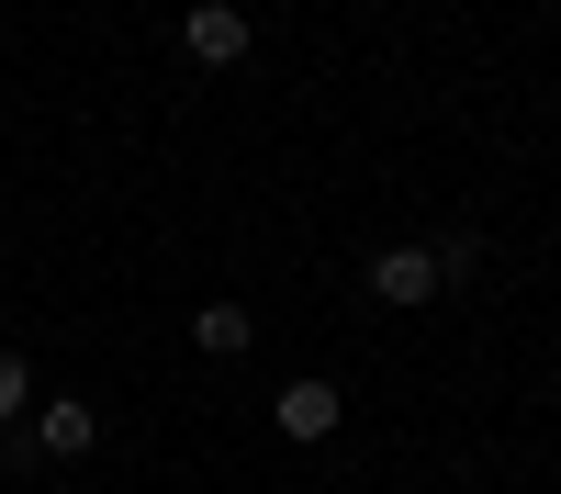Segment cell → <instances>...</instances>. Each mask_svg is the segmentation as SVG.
Listing matches in <instances>:
<instances>
[{"label": "cell", "instance_id": "cell-3", "mask_svg": "<svg viewBox=\"0 0 561 494\" xmlns=\"http://www.w3.org/2000/svg\"><path fill=\"white\" fill-rule=\"evenodd\" d=\"M337 416H348V404H337V382H280V404H270V427L293 438V449L337 438Z\"/></svg>", "mask_w": 561, "mask_h": 494}, {"label": "cell", "instance_id": "cell-6", "mask_svg": "<svg viewBox=\"0 0 561 494\" xmlns=\"http://www.w3.org/2000/svg\"><path fill=\"white\" fill-rule=\"evenodd\" d=\"M23 404H34V371H23V359H12V348H0V427H12V416H23Z\"/></svg>", "mask_w": 561, "mask_h": 494}, {"label": "cell", "instance_id": "cell-5", "mask_svg": "<svg viewBox=\"0 0 561 494\" xmlns=\"http://www.w3.org/2000/svg\"><path fill=\"white\" fill-rule=\"evenodd\" d=\"M192 337H203L214 359H237V348L259 337V314H248V303H203V314H192Z\"/></svg>", "mask_w": 561, "mask_h": 494}, {"label": "cell", "instance_id": "cell-2", "mask_svg": "<svg viewBox=\"0 0 561 494\" xmlns=\"http://www.w3.org/2000/svg\"><path fill=\"white\" fill-rule=\"evenodd\" d=\"M449 292V269H438V248H382V259H370V303H438Z\"/></svg>", "mask_w": 561, "mask_h": 494}, {"label": "cell", "instance_id": "cell-1", "mask_svg": "<svg viewBox=\"0 0 561 494\" xmlns=\"http://www.w3.org/2000/svg\"><path fill=\"white\" fill-rule=\"evenodd\" d=\"M180 57L192 68H237L248 57V12L237 0H192V12H180Z\"/></svg>", "mask_w": 561, "mask_h": 494}, {"label": "cell", "instance_id": "cell-4", "mask_svg": "<svg viewBox=\"0 0 561 494\" xmlns=\"http://www.w3.org/2000/svg\"><path fill=\"white\" fill-rule=\"evenodd\" d=\"M90 438H102V416H90L79 393H57V404H34V449H57V461H79Z\"/></svg>", "mask_w": 561, "mask_h": 494}]
</instances>
